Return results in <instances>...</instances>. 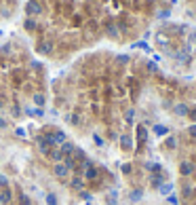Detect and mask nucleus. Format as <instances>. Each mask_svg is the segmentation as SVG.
Wrapping results in <instances>:
<instances>
[{"label":"nucleus","mask_w":196,"mask_h":205,"mask_svg":"<svg viewBox=\"0 0 196 205\" xmlns=\"http://www.w3.org/2000/svg\"><path fill=\"white\" fill-rule=\"evenodd\" d=\"M45 140H46L51 146H55V148H57V146H61L63 142H68V135H66L63 131H59V129H57V131H49V133H45Z\"/></svg>","instance_id":"obj_1"},{"label":"nucleus","mask_w":196,"mask_h":205,"mask_svg":"<svg viewBox=\"0 0 196 205\" xmlns=\"http://www.w3.org/2000/svg\"><path fill=\"white\" fill-rule=\"evenodd\" d=\"M25 13L34 19V17H38V15H42V4H40L38 0H30V2L25 4Z\"/></svg>","instance_id":"obj_2"},{"label":"nucleus","mask_w":196,"mask_h":205,"mask_svg":"<svg viewBox=\"0 0 196 205\" xmlns=\"http://www.w3.org/2000/svg\"><path fill=\"white\" fill-rule=\"evenodd\" d=\"M53 176L57 178V180H66V178H70V169L63 165V163H55L53 165Z\"/></svg>","instance_id":"obj_3"},{"label":"nucleus","mask_w":196,"mask_h":205,"mask_svg":"<svg viewBox=\"0 0 196 205\" xmlns=\"http://www.w3.org/2000/svg\"><path fill=\"white\" fill-rule=\"evenodd\" d=\"M0 203L2 205H11L13 203V190L9 188V186L0 188Z\"/></svg>","instance_id":"obj_4"},{"label":"nucleus","mask_w":196,"mask_h":205,"mask_svg":"<svg viewBox=\"0 0 196 205\" xmlns=\"http://www.w3.org/2000/svg\"><path fill=\"white\" fill-rule=\"evenodd\" d=\"M38 53H42V55H46V53H51V49H53V42H49V40H45V42H40L38 45Z\"/></svg>","instance_id":"obj_5"},{"label":"nucleus","mask_w":196,"mask_h":205,"mask_svg":"<svg viewBox=\"0 0 196 205\" xmlns=\"http://www.w3.org/2000/svg\"><path fill=\"white\" fill-rule=\"evenodd\" d=\"M70 188H74V190H80V188H82V176H74V178L70 180Z\"/></svg>","instance_id":"obj_6"},{"label":"nucleus","mask_w":196,"mask_h":205,"mask_svg":"<svg viewBox=\"0 0 196 205\" xmlns=\"http://www.w3.org/2000/svg\"><path fill=\"white\" fill-rule=\"evenodd\" d=\"M32 99H34V104L38 106V108H42V106L46 104V97H45V93H34V97H32Z\"/></svg>","instance_id":"obj_7"},{"label":"nucleus","mask_w":196,"mask_h":205,"mask_svg":"<svg viewBox=\"0 0 196 205\" xmlns=\"http://www.w3.org/2000/svg\"><path fill=\"white\" fill-rule=\"evenodd\" d=\"M17 194H19V203H21V205H32V199H30L25 193H21V190H19Z\"/></svg>","instance_id":"obj_8"},{"label":"nucleus","mask_w":196,"mask_h":205,"mask_svg":"<svg viewBox=\"0 0 196 205\" xmlns=\"http://www.w3.org/2000/svg\"><path fill=\"white\" fill-rule=\"evenodd\" d=\"M25 30H28V32H34V30H36V21L32 19V17L25 19Z\"/></svg>","instance_id":"obj_9"},{"label":"nucleus","mask_w":196,"mask_h":205,"mask_svg":"<svg viewBox=\"0 0 196 205\" xmlns=\"http://www.w3.org/2000/svg\"><path fill=\"white\" fill-rule=\"evenodd\" d=\"M28 114H30V116H42V108H30Z\"/></svg>","instance_id":"obj_10"},{"label":"nucleus","mask_w":196,"mask_h":205,"mask_svg":"<svg viewBox=\"0 0 196 205\" xmlns=\"http://www.w3.org/2000/svg\"><path fill=\"white\" fill-rule=\"evenodd\" d=\"M46 205H57V197L55 194H46Z\"/></svg>","instance_id":"obj_11"},{"label":"nucleus","mask_w":196,"mask_h":205,"mask_svg":"<svg viewBox=\"0 0 196 205\" xmlns=\"http://www.w3.org/2000/svg\"><path fill=\"white\" fill-rule=\"evenodd\" d=\"M4 186H9V180H6V176L0 173V188H4Z\"/></svg>","instance_id":"obj_12"},{"label":"nucleus","mask_w":196,"mask_h":205,"mask_svg":"<svg viewBox=\"0 0 196 205\" xmlns=\"http://www.w3.org/2000/svg\"><path fill=\"white\" fill-rule=\"evenodd\" d=\"M15 133H17L19 137H25V129H23V127H17V129H15Z\"/></svg>","instance_id":"obj_13"},{"label":"nucleus","mask_w":196,"mask_h":205,"mask_svg":"<svg viewBox=\"0 0 196 205\" xmlns=\"http://www.w3.org/2000/svg\"><path fill=\"white\" fill-rule=\"evenodd\" d=\"M6 125H9L6 119H2V116H0V129H6Z\"/></svg>","instance_id":"obj_14"},{"label":"nucleus","mask_w":196,"mask_h":205,"mask_svg":"<svg viewBox=\"0 0 196 205\" xmlns=\"http://www.w3.org/2000/svg\"><path fill=\"white\" fill-rule=\"evenodd\" d=\"M148 2H156V0H148Z\"/></svg>","instance_id":"obj_15"}]
</instances>
